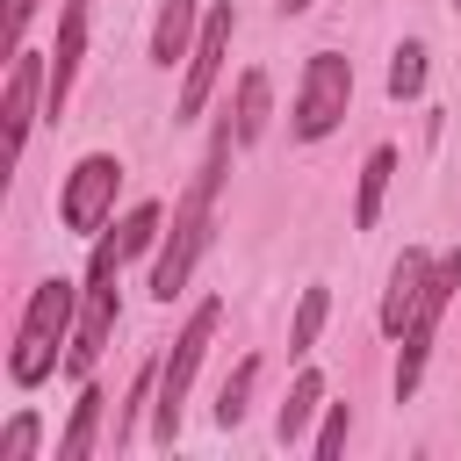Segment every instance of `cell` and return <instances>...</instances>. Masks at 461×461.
<instances>
[{
    "label": "cell",
    "instance_id": "1",
    "mask_svg": "<svg viewBox=\"0 0 461 461\" xmlns=\"http://www.w3.org/2000/svg\"><path fill=\"white\" fill-rule=\"evenodd\" d=\"M230 115H223V130L209 137V151H202V166H194V180H187V194L173 202V223H166V238H158V252H151V303H173V295H187V281H194V267H202V252H209V230H216V202H223V166H230Z\"/></svg>",
    "mask_w": 461,
    "mask_h": 461
},
{
    "label": "cell",
    "instance_id": "2",
    "mask_svg": "<svg viewBox=\"0 0 461 461\" xmlns=\"http://www.w3.org/2000/svg\"><path fill=\"white\" fill-rule=\"evenodd\" d=\"M72 331H79V281L50 274L29 288V310L14 324V346H7V382L14 389H43L58 375V360L72 353Z\"/></svg>",
    "mask_w": 461,
    "mask_h": 461
},
{
    "label": "cell",
    "instance_id": "3",
    "mask_svg": "<svg viewBox=\"0 0 461 461\" xmlns=\"http://www.w3.org/2000/svg\"><path fill=\"white\" fill-rule=\"evenodd\" d=\"M122 259H130L122 230H101L94 252H86V274H79V331H72V353H65V375L72 382H86L101 367V346L115 339V317H122V295H115Z\"/></svg>",
    "mask_w": 461,
    "mask_h": 461
},
{
    "label": "cell",
    "instance_id": "4",
    "mask_svg": "<svg viewBox=\"0 0 461 461\" xmlns=\"http://www.w3.org/2000/svg\"><path fill=\"white\" fill-rule=\"evenodd\" d=\"M216 324H223V303H216V295H202V303L187 310V324H180L173 353L158 360V396H151V439H158V447H173V439H180V411H187V389H194L202 353L216 346Z\"/></svg>",
    "mask_w": 461,
    "mask_h": 461
},
{
    "label": "cell",
    "instance_id": "5",
    "mask_svg": "<svg viewBox=\"0 0 461 461\" xmlns=\"http://www.w3.org/2000/svg\"><path fill=\"white\" fill-rule=\"evenodd\" d=\"M454 288H461V245L432 259V281H425V295H418V310H411V324H403V339H396V375H389L396 403H411V396H418V382H425V360H432V339H439V324H447Z\"/></svg>",
    "mask_w": 461,
    "mask_h": 461
},
{
    "label": "cell",
    "instance_id": "6",
    "mask_svg": "<svg viewBox=\"0 0 461 461\" xmlns=\"http://www.w3.org/2000/svg\"><path fill=\"white\" fill-rule=\"evenodd\" d=\"M353 108V58L339 50H310L303 58V79H295V137L303 144H324Z\"/></svg>",
    "mask_w": 461,
    "mask_h": 461
},
{
    "label": "cell",
    "instance_id": "7",
    "mask_svg": "<svg viewBox=\"0 0 461 461\" xmlns=\"http://www.w3.org/2000/svg\"><path fill=\"white\" fill-rule=\"evenodd\" d=\"M115 187H122V158H115V151L72 158V173H65V187H58V223H65L72 238H101L108 216H115Z\"/></svg>",
    "mask_w": 461,
    "mask_h": 461
},
{
    "label": "cell",
    "instance_id": "8",
    "mask_svg": "<svg viewBox=\"0 0 461 461\" xmlns=\"http://www.w3.org/2000/svg\"><path fill=\"white\" fill-rule=\"evenodd\" d=\"M230 36H238V7L216 0V7L202 14V36H194V50H187V72H180V122H194V115L209 108V94H216V79H223V58H230Z\"/></svg>",
    "mask_w": 461,
    "mask_h": 461
},
{
    "label": "cell",
    "instance_id": "9",
    "mask_svg": "<svg viewBox=\"0 0 461 461\" xmlns=\"http://www.w3.org/2000/svg\"><path fill=\"white\" fill-rule=\"evenodd\" d=\"M50 94V58L43 50H7V86H0V115H7V158L29 151V130H36V108Z\"/></svg>",
    "mask_w": 461,
    "mask_h": 461
},
{
    "label": "cell",
    "instance_id": "10",
    "mask_svg": "<svg viewBox=\"0 0 461 461\" xmlns=\"http://www.w3.org/2000/svg\"><path fill=\"white\" fill-rule=\"evenodd\" d=\"M432 259H439V252H425V245H403V252H396L389 288H382V331H389V339H403V324H411V310H418V295H425V281H432Z\"/></svg>",
    "mask_w": 461,
    "mask_h": 461
},
{
    "label": "cell",
    "instance_id": "11",
    "mask_svg": "<svg viewBox=\"0 0 461 461\" xmlns=\"http://www.w3.org/2000/svg\"><path fill=\"white\" fill-rule=\"evenodd\" d=\"M86 14H94V0H65L58 50H50V94H43V115H58V108L72 101V79H79V58H86Z\"/></svg>",
    "mask_w": 461,
    "mask_h": 461
},
{
    "label": "cell",
    "instance_id": "12",
    "mask_svg": "<svg viewBox=\"0 0 461 461\" xmlns=\"http://www.w3.org/2000/svg\"><path fill=\"white\" fill-rule=\"evenodd\" d=\"M194 36H202V0H158V22H151V65H187V50H194Z\"/></svg>",
    "mask_w": 461,
    "mask_h": 461
},
{
    "label": "cell",
    "instance_id": "13",
    "mask_svg": "<svg viewBox=\"0 0 461 461\" xmlns=\"http://www.w3.org/2000/svg\"><path fill=\"white\" fill-rule=\"evenodd\" d=\"M223 115H230L238 151H245V144H259V137H267V115H274V79H267L259 65H252V72H238V86H230V108H223Z\"/></svg>",
    "mask_w": 461,
    "mask_h": 461
},
{
    "label": "cell",
    "instance_id": "14",
    "mask_svg": "<svg viewBox=\"0 0 461 461\" xmlns=\"http://www.w3.org/2000/svg\"><path fill=\"white\" fill-rule=\"evenodd\" d=\"M389 180H396V144H375V151L360 158V194H353V223H360V230H375V223H382Z\"/></svg>",
    "mask_w": 461,
    "mask_h": 461
},
{
    "label": "cell",
    "instance_id": "15",
    "mask_svg": "<svg viewBox=\"0 0 461 461\" xmlns=\"http://www.w3.org/2000/svg\"><path fill=\"white\" fill-rule=\"evenodd\" d=\"M324 411V375L317 367H303L295 382H288V403H281V418H274V432H281V447H303L310 439V418Z\"/></svg>",
    "mask_w": 461,
    "mask_h": 461
},
{
    "label": "cell",
    "instance_id": "16",
    "mask_svg": "<svg viewBox=\"0 0 461 461\" xmlns=\"http://www.w3.org/2000/svg\"><path fill=\"white\" fill-rule=\"evenodd\" d=\"M101 403H108V396H101L94 375H86V382H79V403H72V425L58 432V461H86V454L101 447Z\"/></svg>",
    "mask_w": 461,
    "mask_h": 461
},
{
    "label": "cell",
    "instance_id": "17",
    "mask_svg": "<svg viewBox=\"0 0 461 461\" xmlns=\"http://www.w3.org/2000/svg\"><path fill=\"white\" fill-rule=\"evenodd\" d=\"M252 382H259V360L245 353V360H238V367L223 375V389H216V403H209V418H216L223 432H230V425L245 418V403H252Z\"/></svg>",
    "mask_w": 461,
    "mask_h": 461
},
{
    "label": "cell",
    "instance_id": "18",
    "mask_svg": "<svg viewBox=\"0 0 461 461\" xmlns=\"http://www.w3.org/2000/svg\"><path fill=\"white\" fill-rule=\"evenodd\" d=\"M425 58H432V50H425L418 36L389 50V101H418V94H425Z\"/></svg>",
    "mask_w": 461,
    "mask_h": 461
},
{
    "label": "cell",
    "instance_id": "19",
    "mask_svg": "<svg viewBox=\"0 0 461 461\" xmlns=\"http://www.w3.org/2000/svg\"><path fill=\"white\" fill-rule=\"evenodd\" d=\"M324 317H331V295H324V281H310V288H303V303H295V324H288V353H295V360L317 346Z\"/></svg>",
    "mask_w": 461,
    "mask_h": 461
},
{
    "label": "cell",
    "instance_id": "20",
    "mask_svg": "<svg viewBox=\"0 0 461 461\" xmlns=\"http://www.w3.org/2000/svg\"><path fill=\"white\" fill-rule=\"evenodd\" d=\"M36 447H43V418H36V411H14L7 432H0V461H29Z\"/></svg>",
    "mask_w": 461,
    "mask_h": 461
},
{
    "label": "cell",
    "instance_id": "21",
    "mask_svg": "<svg viewBox=\"0 0 461 461\" xmlns=\"http://www.w3.org/2000/svg\"><path fill=\"white\" fill-rule=\"evenodd\" d=\"M346 432H353V411H346V403H324V425L310 432V454H317V461H331V454L346 447Z\"/></svg>",
    "mask_w": 461,
    "mask_h": 461
},
{
    "label": "cell",
    "instance_id": "22",
    "mask_svg": "<svg viewBox=\"0 0 461 461\" xmlns=\"http://www.w3.org/2000/svg\"><path fill=\"white\" fill-rule=\"evenodd\" d=\"M29 14H36V0H7V50H22V36H29Z\"/></svg>",
    "mask_w": 461,
    "mask_h": 461
},
{
    "label": "cell",
    "instance_id": "23",
    "mask_svg": "<svg viewBox=\"0 0 461 461\" xmlns=\"http://www.w3.org/2000/svg\"><path fill=\"white\" fill-rule=\"evenodd\" d=\"M274 7H281V14H310L317 0H274Z\"/></svg>",
    "mask_w": 461,
    "mask_h": 461
},
{
    "label": "cell",
    "instance_id": "24",
    "mask_svg": "<svg viewBox=\"0 0 461 461\" xmlns=\"http://www.w3.org/2000/svg\"><path fill=\"white\" fill-rule=\"evenodd\" d=\"M454 14H461V0H454Z\"/></svg>",
    "mask_w": 461,
    "mask_h": 461
}]
</instances>
